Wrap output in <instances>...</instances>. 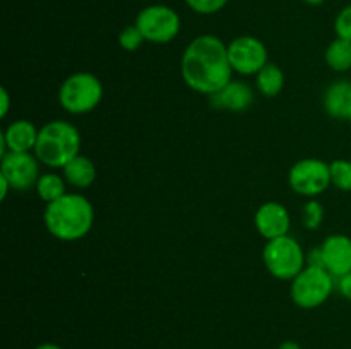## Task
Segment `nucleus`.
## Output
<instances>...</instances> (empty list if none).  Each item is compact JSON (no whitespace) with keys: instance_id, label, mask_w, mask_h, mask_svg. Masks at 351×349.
Listing matches in <instances>:
<instances>
[{"instance_id":"nucleus-1","label":"nucleus","mask_w":351,"mask_h":349,"mask_svg":"<svg viewBox=\"0 0 351 349\" xmlns=\"http://www.w3.org/2000/svg\"><path fill=\"white\" fill-rule=\"evenodd\" d=\"M180 72L192 91L206 96L216 94L232 81L228 44L215 34L194 38L182 55Z\"/></svg>"},{"instance_id":"nucleus-2","label":"nucleus","mask_w":351,"mask_h":349,"mask_svg":"<svg viewBox=\"0 0 351 349\" xmlns=\"http://www.w3.org/2000/svg\"><path fill=\"white\" fill-rule=\"evenodd\" d=\"M45 226L60 242H77L84 238L95 222L93 204L81 194H65L58 201L47 204Z\"/></svg>"},{"instance_id":"nucleus-3","label":"nucleus","mask_w":351,"mask_h":349,"mask_svg":"<svg viewBox=\"0 0 351 349\" xmlns=\"http://www.w3.org/2000/svg\"><path fill=\"white\" fill-rule=\"evenodd\" d=\"M81 133L72 123L65 120H53L45 123L38 133L34 156L50 168H64L79 156Z\"/></svg>"},{"instance_id":"nucleus-4","label":"nucleus","mask_w":351,"mask_h":349,"mask_svg":"<svg viewBox=\"0 0 351 349\" xmlns=\"http://www.w3.org/2000/svg\"><path fill=\"white\" fill-rule=\"evenodd\" d=\"M103 99V84L91 72H75L62 82L58 101L65 112L84 115L93 112Z\"/></svg>"},{"instance_id":"nucleus-5","label":"nucleus","mask_w":351,"mask_h":349,"mask_svg":"<svg viewBox=\"0 0 351 349\" xmlns=\"http://www.w3.org/2000/svg\"><path fill=\"white\" fill-rule=\"evenodd\" d=\"M263 260L271 276L281 281H293L307 263L300 243L290 235L267 240L263 250Z\"/></svg>"},{"instance_id":"nucleus-6","label":"nucleus","mask_w":351,"mask_h":349,"mask_svg":"<svg viewBox=\"0 0 351 349\" xmlns=\"http://www.w3.org/2000/svg\"><path fill=\"white\" fill-rule=\"evenodd\" d=\"M332 274L328 272L324 267L305 266V269L291 281V300L297 307L312 310L329 300L332 293Z\"/></svg>"},{"instance_id":"nucleus-7","label":"nucleus","mask_w":351,"mask_h":349,"mask_svg":"<svg viewBox=\"0 0 351 349\" xmlns=\"http://www.w3.org/2000/svg\"><path fill=\"white\" fill-rule=\"evenodd\" d=\"M136 26L143 33L144 40L151 43L165 44L173 41L180 33V16L168 5L144 7L136 17Z\"/></svg>"},{"instance_id":"nucleus-8","label":"nucleus","mask_w":351,"mask_h":349,"mask_svg":"<svg viewBox=\"0 0 351 349\" xmlns=\"http://www.w3.org/2000/svg\"><path fill=\"white\" fill-rule=\"evenodd\" d=\"M288 181L298 195L315 197L324 194L329 185H332L331 166L326 161L314 157L297 161L288 173Z\"/></svg>"},{"instance_id":"nucleus-9","label":"nucleus","mask_w":351,"mask_h":349,"mask_svg":"<svg viewBox=\"0 0 351 349\" xmlns=\"http://www.w3.org/2000/svg\"><path fill=\"white\" fill-rule=\"evenodd\" d=\"M228 58L233 72L242 75H257L269 64L266 47L254 36L235 38L228 44Z\"/></svg>"},{"instance_id":"nucleus-10","label":"nucleus","mask_w":351,"mask_h":349,"mask_svg":"<svg viewBox=\"0 0 351 349\" xmlns=\"http://www.w3.org/2000/svg\"><path fill=\"white\" fill-rule=\"evenodd\" d=\"M0 174L9 180L12 190H27L36 185L40 174V159L31 153H5L0 163Z\"/></svg>"},{"instance_id":"nucleus-11","label":"nucleus","mask_w":351,"mask_h":349,"mask_svg":"<svg viewBox=\"0 0 351 349\" xmlns=\"http://www.w3.org/2000/svg\"><path fill=\"white\" fill-rule=\"evenodd\" d=\"M254 222H256V228L261 236H264L266 240H274L288 235L291 218L290 212L283 204H280V202H266V204L257 209Z\"/></svg>"},{"instance_id":"nucleus-12","label":"nucleus","mask_w":351,"mask_h":349,"mask_svg":"<svg viewBox=\"0 0 351 349\" xmlns=\"http://www.w3.org/2000/svg\"><path fill=\"white\" fill-rule=\"evenodd\" d=\"M322 266L335 277L351 272V238L346 235H331L321 245Z\"/></svg>"},{"instance_id":"nucleus-13","label":"nucleus","mask_w":351,"mask_h":349,"mask_svg":"<svg viewBox=\"0 0 351 349\" xmlns=\"http://www.w3.org/2000/svg\"><path fill=\"white\" fill-rule=\"evenodd\" d=\"M211 98V105L215 108L226 109V112H245L252 106L254 103V92L247 84L239 81H230L221 91L216 94L209 96Z\"/></svg>"},{"instance_id":"nucleus-14","label":"nucleus","mask_w":351,"mask_h":349,"mask_svg":"<svg viewBox=\"0 0 351 349\" xmlns=\"http://www.w3.org/2000/svg\"><path fill=\"white\" fill-rule=\"evenodd\" d=\"M40 130L29 120H16L10 123L0 137L5 140L7 153H29L34 151Z\"/></svg>"},{"instance_id":"nucleus-15","label":"nucleus","mask_w":351,"mask_h":349,"mask_svg":"<svg viewBox=\"0 0 351 349\" xmlns=\"http://www.w3.org/2000/svg\"><path fill=\"white\" fill-rule=\"evenodd\" d=\"M324 109L332 118H350L351 115V82H332L324 94Z\"/></svg>"},{"instance_id":"nucleus-16","label":"nucleus","mask_w":351,"mask_h":349,"mask_svg":"<svg viewBox=\"0 0 351 349\" xmlns=\"http://www.w3.org/2000/svg\"><path fill=\"white\" fill-rule=\"evenodd\" d=\"M64 178L69 185L75 188H88L96 181L98 171H96L95 163L88 156H75L69 164L62 168Z\"/></svg>"},{"instance_id":"nucleus-17","label":"nucleus","mask_w":351,"mask_h":349,"mask_svg":"<svg viewBox=\"0 0 351 349\" xmlns=\"http://www.w3.org/2000/svg\"><path fill=\"white\" fill-rule=\"evenodd\" d=\"M257 89L267 98H274L285 88V74L278 65L267 64L259 74L256 75Z\"/></svg>"},{"instance_id":"nucleus-18","label":"nucleus","mask_w":351,"mask_h":349,"mask_svg":"<svg viewBox=\"0 0 351 349\" xmlns=\"http://www.w3.org/2000/svg\"><path fill=\"white\" fill-rule=\"evenodd\" d=\"M326 64L329 68L336 72H346L351 68V41L343 40V38H336L331 41L328 48H326Z\"/></svg>"},{"instance_id":"nucleus-19","label":"nucleus","mask_w":351,"mask_h":349,"mask_svg":"<svg viewBox=\"0 0 351 349\" xmlns=\"http://www.w3.org/2000/svg\"><path fill=\"white\" fill-rule=\"evenodd\" d=\"M65 178L60 177L57 173H45L38 178L36 181V194L38 197L43 202L50 204V202L58 201L60 197H64L67 192H65Z\"/></svg>"},{"instance_id":"nucleus-20","label":"nucleus","mask_w":351,"mask_h":349,"mask_svg":"<svg viewBox=\"0 0 351 349\" xmlns=\"http://www.w3.org/2000/svg\"><path fill=\"white\" fill-rule=\"evenodd\" d=\"M329 166H331L332 185L343 192H351V161L335 159Z\"/></svg>"},{"instance_id":"nucleus-21","label":"nucleus","mask_w":351,"mask_h":349,"mask_svg":"<svg viewBox=\"0 0 351 349\" xmlns=\"http://www.w3.org/2000/svg\"><path fill=\"white\" fill-rule=\"evenodd\" d=\"M144 36L139 31V27L134 24V26H127L120 31L119 34V44L125 51H136L137 48H141V44L144 43Z\"/></svg>"},{"instance_id":"nucleus-22","label":"nucleus","mask_w":351,"mask_h":349,"mask_svg":"<svg viewBox=\"0 0 351 349\" xmlns=\"http://www.w3.org/2000/svg\"><path fill=\"white\" fill-rule=\"evenodd\" d=\"M302 216H304V226L307 229H315L321 226L322 219H324V209L319 202L308 201L307 204L304 205V211H302Z\"/></svg>"},{"instance_id":"nucleus-23","label":"nucleus","mask_w":351,"mask_h":349,"mask_svg":"<svg viewBox=\"0 0 351 349\" xmlns=\"http://www.w3.org/2000/svg\"><path fill=\"white\" fill-rule=\"evenodd\" d=\"M185 3H187L194 12L209 16V14L219 12V10L228 3V0H185Z\"/></svg>"},{"instance_id":"nucleus-24","label":"nucleus","mask_w":351,"mask_h":349,"mask_svg":"<svg viewBox=\"0 0 351 349\" xmlns=\"http://www.w3.org/2000/svg\"><path fill=\"white\" fill-rule=\"evenodd\" d=\"M335 31L338 38L351 41V3L336 16Z\"/></svg>"},{"instance_id":"nucleus-25","label":"nucleus","mask_w":351,"mask_h":349,"mask_svg":"<svg viewBox=\"0 0 351 349\" xmlns=\"http://www.w3.org/2000/svg\"><path fill=\"white\" fill-rule=\"evenodd\" d=\"M338 289H339V293L346 298V300L351 301V272L339 277Z\"/></svg>"},{"instance_id":"nucleus-26","label":"nucleus","mask_w":351,"mask_h":349,"mask_svg":"<svg viewBox=\"0 0 351 349\" xmlns=\"http://www.w3.org/2000/svg\"><path fill=\"white\" fill-rule=\"evenodd\" d=\"M0 98H2V103H0V116H2V118H5L7 113H9V108H10V96H9V92H7L5 88L0 89Z\"/></svg>"},{"instance_id":"nucleus-27","label":"nucleus","mask_w":351,"mask_h":349,"mask_svg":"<svg viewBox=\"0 0 351 349\" xmlns=\"http://www.w3.org/2000/svg\"><path fill=\"white\" fill-rule=\"evenodd\" d=\"M9 190H12V187H10L9 180H7L5 177H2V174H0V198H2V201H5L7 194H9Z\"/></svg>"},{"instance_id":"nucleus-28","label":"nucleus","mask_w":351,"mask_h":349,"mask_svg":"<svg viewBox=\"0 0 351 349\" xmlns=\"http://www.w3.org/2000/svg\"><path fill=\"white\" fill-rule=\"evenodd\" d=\"M278 349H302V346L295 341H285Z\"/></svg>"},{"instance_id":"nucleus-29","label":"nucleus","mask_w":351,"mask_h":349,"mask_svg":"<svg viewBox=\"0 0 351 349\" xmlns=\"http://www.w3.org/2000/svg\"><path fill=\"white\" fill-rule=\"evenodd\" d=\"M34 349H62V348H60V346H57V344H51V342H45V344L36 346Z\"/></svg>"},{"instance_id":"nucleus-30","label":"nucleus","mask_w":351,"mask_h":349,"mask_svg":"<svg viewBox=\"0 0 351 349\" xmlns=\"http://www.w3.org/2000/svg\"><path fill=\"white\" fill-rule=\"evenodd\" d=\"M304 2L308 3V5H322L326 0H304Z\"/></svg>"},{"instance_id":"nucleus-31","label":"nucleus","mask_w":351,"mask_h":349,"mask_svg":"<svg viewBox=\"0 0 351 349\" xmlns=\"http://www.w3.org/2000/svg\"><path fill=\"white\" fill-rule=\"evenodd\" d=\"M348 120H350V122H351V115H350V118H348Z\"/></svg>"}]
</instances>
